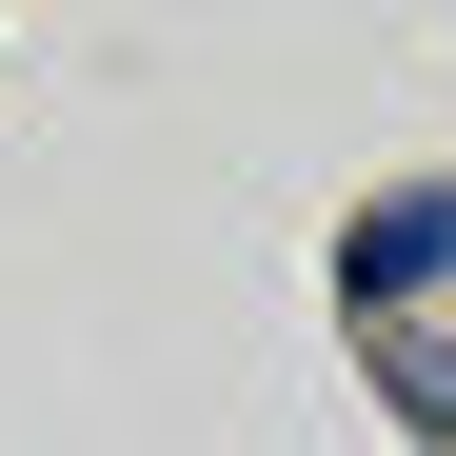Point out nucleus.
Listing matches in <instances>:
<instances>
[{
	"label": "nucleus",
	"mask_w": 456,
	"mask_h": 456,
	"mask_svg": "<svg viewBox=\"0 0 456 456\" xmlns=\"http://www.w3.org/2000/svg\"><path fill=\"white\" fill-rule=\"evenodd\" d=\"M377 377H397V417H417V436H456V338H417V318H377Z\"/></svg>",
	"instance_id": "2"
},
{
	"label": "nucleus",
	"mask_w": 456,
	"mask_h": 456,
	"mask_svg": "<svg viewBox=\"0 0 456 456\" xmlns=\"http://www.w3.org/2000/svg\"><path fill=\"white\" fill-rule=\"evenodd\" d=\"M417 278H456V179H417V199H377L357 239H338V297H357V318H397Z\"/></svg>",
	"instance_id": "1"
}]
</instances>
